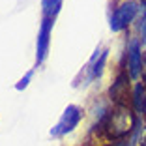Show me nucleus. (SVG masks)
<instances>
[{"mask_svg":"<svg viewBox=\"0 0 146 146\" xmlns=\"http://www.w3.org/2000/svg\"><path fill=\"white\" fill-rule=\"evenodd\" d=\"M137 112H133L131 107H118L114 105L112 109H109L107 114L98 120V125H94V129L99 133V137L105 141H122L129 133H135L139 129V120Z\"/></svg>","mask_w":146,"mask_h":146,"instance_id":"nucleus-1","label":"nucleus"},{"mask_svg":"<svg viewBox=\"0 0 146 146\" xmlns=\"http://www.w3.org/2000/svg\"><path fill=\"white\" fill-rule=\"evenodd\" d=\"M141 11V6L135 0H124L120 6H116L114 11L111 15V21H109V26H111L112 32H122L125 30L131 23L135 21V17Z\"/></svg>","mask_w":146,"mask_h":146,"instance_id":"nucleus-2","label":"nucleus"},{"mask_svg":"<svg viewBox=\"0 0 146 146\" xmlns=\"http://www.w3.org/2000/svg\"><path fill=\"white\" fill-rule=\"evenodd\" d=\"M82 116H84V111L79 105H68L64 109V112H62L60 120L51 129V137H64V135L71 133L79 125V122L82 120Z\"/></svg>","mask_w":146,"mask_h":146,"instance_id":"nucleus-3","label":"nucleus"},{"mask_svg":"<svg viewBox=\"0 0 146 146\" xmlns=\"http://www.w3.org/2000/svg\"><path fill=\"white\" fill-rule=\"evenodd\" d=\"M129 75L127 71H120L118 75H116L114 82L111 84V88H109V99H111L114 105H118V107H127L129 103H131V96H133V92H131V88H129Z\"/></svg>","mask_w":146,"mask_h":146,"instance_id":"nucleus-4","label":"nucleus"},{"mask_svg":"<svg viewBox=\"0 0 146 146\" xmlns=\"http://www.w3.org/2000/svg\"><path fill=\"white\" fill-rule=\"evenodd\" d=\"M52 25H54V19H51V17L41 19V25H39V30H38V38H36V66H34L36 69L45 62V58L49 54Z\"/></svg>","mask_w":146,"mask_h":146,"instance_id":"nucleus-5","label":"nucleus"},{"mask_svg":"<svg viewBox=\"0 0 146 146\" xmlns=\"http://www.w3.org/2000/svg\"><path fill=\"white\" fill-rule=\"evenodd\" d=\"M125 56H127V66H125V71L131 79H139L142 75V43L141 39L131 38L127 43V51H125Z\"/></svg>","mask_w":146,"mask_h":146,"instance_id":"nucleus-6","label":"nucleus"},{"mask_svg":"<svg viewBox=\"0 0 146 146\" xmlns=\"http://www.w3.org/2000/svg\"><path fill=\"white\" fill-rule=\"evenodd\" d=\"M107 56H109V49H96L92 58L88 60V66H86V71H88V81L92 79H99L103 75V69H105V62H107Z\"/></svg>","mask_w":146,"mask_h":146,"instance_id":"nucleus-7","label":"nucleus"},{"mask_svg":"<svg viewBox=\"0 0 146 146\" xmlns=\"http://www.w3.org/2000/svg\"><path fill=\"white\" fill-rule=\"evenodd\" d=\"M131 107L137 111L139 116H142L146 112V88L142 86V82H137V84H135V88H133Z\"/></svg>","mask_w":146,"mask_h":146,"instance_id":"nucleus-8","label":"nucleus"},{"mask_svg":"<svg viewBox=\"0 0 146 146\" xmlns=\"http://www.w3.org/2000/svg\"><path fill=\"white\" fill-rule=\"evenodd\" d=\"M62 2H64V0H41L43 17H51V19H54V17H56V13L60 11V8H62Z\"/></svg>","mask_w":146,"mask_h":146,"instance_id":"nucleus-9","label":"nucleus"},{"mask_svg":"<svg viewBox=\"0 0 146 146\" xmlns=\"http://www.w3.org/2000/svg\"><path fill=\"white\" fill-rule=\"evenodd\" d=\"M34 71H36V68H32V69H30V71L26 73L25 77H23V79H21V81H19V82H17V84H15V90H25L26 86L30 84V81H32V77H34Z\"/></svg>","mask_w":146,"mask_h":146,"instance_id":"nucleus-10","label":"nucleus"},{"mask_svg":"<svg viewBox=\"0 0 146 146\" xmlns=\"http://www.w3.org/2000/svg\"><path fill=\"white\" fill-rule=\"evenodd\" d=\"M141 146H146V127H142V133H141Z\"/></svg>","mask_w":146,"mask_h":146,"instance_id":"nucleus-11","label":"nucleus"},{"mask_svg":"<svg viewBox=\"0 0 146 146\" xmlns=\"http://www.w3.org/2000/svg\"><path fill=\"white\" fill-rule=\"evenodd\" d=\"M142 77L146 79V52H144V58H142Z\"/></svg>","mask_w":146,"mask_h":146,"instance_id":"nucleus-12","label":"nucleus"},{"mask_svg":"<svg viewBox=\"0 0 146 146\" xmlns=\"http://www.w3.org/2000/svg\"><path fill=\"white\" fill-rule=\"evenodd\" d=\"M142 6H146V0H142Z\"/></svg>","mask_w":146,"mask_h":146,"instance_id":"nucleus-13","label":"nucleus"}]
</instances>
